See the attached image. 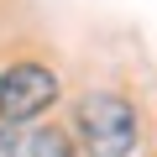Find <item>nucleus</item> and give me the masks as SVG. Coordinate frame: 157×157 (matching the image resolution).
I'll use <instances>...</instances> for the list:
<instances>
[{
	"label": "nucleus",
	"instance_id": "f257e3e1",
	"mask_svg": "<svg viewBox=\"0 0 157 157\" xmlns=\"http://www.w3.org/2000/svg\"><path fill=\"white\" fill-rule=\"evenodd\" d=\"M73 126H78V141H84L89 157H131L136 136H141V121H136V105L126 94H84L73 110Z\"/></svg>",
	"mask_w": 157,
	"mask_h": 157
},
{
	"label": "nucleus",
	"instance_id": "f03ea898",
	"mask_svg": "<svg viewBox=\"0 0 157 157\" xmlns=\"http://www.w3.org/2000/svg\"><path fill=\"white\" fill-rule=\"evenodd\" d=\"M58 100V73L42 63H16L0 73V121H37Z\"/></svg>",
	"mask_w": 157,
	"mask_h": 157
},
{
	"label": "nucleus",
	"instance_id": "7ed1b4c3",
	"mask_svg": "<svg viewBox=\"0 0 157 157\" xmlns=\"http://www.w3.org/2000/svg\"><path fill=\"white\" fill-rule=\"evenodd\" d=\"M11 157H73V147L58 126H32L21 141H11Z\"/></svg>",
	"mask_w": 157,
	"mask_h": 157
},
{
	"label": "nucleus",
	"instance_id": "20e7f679",
	"mask_svg": "<svg viewBox=\"0 0 157 157\" xmlns=\"http://www.w3.org/2000/svg\"><path fill=\"white\" fill-rule=\"evenodd\" d=\"M0 157H11V136L6 131H0Z\"/></svg>",
	"mask_w": 157,
	"mask_h": 157
}]
</instances>
